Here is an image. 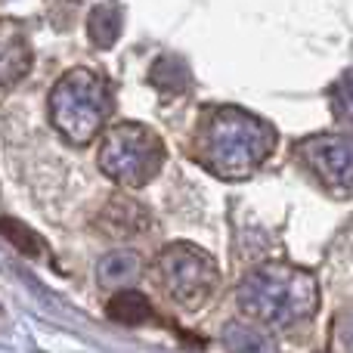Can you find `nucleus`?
<instances>
[{
  "label": "nucleus",
  "mask_w": 353,
  "mask_h": 353,
  "mask_svg": "<svg viewBox=\"0 0 353 353\" xmlns=\"http://www.w3.org/2000/svg\"><path fill=\"white\" fill-rule=\"evenodd\" d=\"M276 134L242 109H208L192 134V159L220 180H245L270 159Z\"/></svg>",
  "instance_id": "obj_1"
},
{
  "label": "nucleus",
  "mask_w": 353,
  "mask_h": 353,
  "mask_svg": "<svg viewBox=\"0 0 353 353\" xmlns=\"http://www.w3.org/2000/svg\"><path fill=\"white\" fill-rule=\"evenodd\" d=\"M236 304L245 316L270 329H292L316 313L319 288L313 273L288 263L257 267L239 282Z\"/></svg>",
  "instance_id": "obj_2"
},
{
  "label": "nucleus",
  "mask_w": 353,
  "mask_h": 353,
  "mask_svg": "<svg viewBox=\"0 0 353 353\" xmlns=\"http://www.w3.org/2000/svg\"><path fill=\"white\" fill-rule=\"evenodd\" d=\"M112 112V97L105 81L90 68L65 74L50 97V118L56 130L74 146H84L103 130Z\"/></svg>",
  "instance_id": "obj_3"
},
{
  "label": "nucleus",
  "mask_w": 353,
  "mask_h": 353,
  "mask_svg": "<svg viewBox=\"0 0 353 353\" xmlns=\"http://www.w3.org/2000/svg\"><path fill=\"white\" fill-rule=\"evenodd\" d=\"M165 165V143L143 124H118L99 146V168L124 189H140Z\"/></svg>",
  "instance_id": "obj_4"
},
{
  "label": "nucleus",
  "mask_w": 353,
  "mask_h": 353,
  "mask_svg": "<svg viewBox=\"0 0 353 353\" xmlns=\"http://www.w3.org/2000/svg\"><path fill=\"white\" fill-rule=\"evenodd\" d=\"M155 276L183 310H199L217 292V263L205 248L189 242H174L155 261Z\"/></svg>",
  "instance_id": "obj_5"
},
{
  "label": "nucleus",
  "mask_w": 353,
  "mask_h": 353,
  "mask_svg": "<svg viewBox=\"0 0 353 353\" xmlns=\"http://www.w3.org/2000/svg\"><path fill=\"white\" fill-rule=\"evenodd\" d=\"M294 155L325 192L338 195V199H350L353 195V137H341V134L307 137L304 143H298Z\"/></svg>",
  "instance_id": "obj_6"
},
{
  "label": "nucleus",
  "mask_w": 353,
  "mask_h": 353,
  "mask_svg": "<svg viewBox=\"0 0 353 353\" xmlns=\"http://www.w3.org/2000/svg\"><path fill=\"white\" fill-rule=\"evenodd\" d=\"M97 226L99 232H105L109 239H130L140 236L149 226V211L130 195H112L103 205V211L97 214Z\"/></svg>",
  "instance_id": "obj_7"
},
{
  "label": "nucleus",
  "mask_w": 353,
  "mask_h": 353,
  "mask_svg": "<svg viewBox=\"0 0 353 353\" xmlns=\"http://www.w3.org/2000/svg\"><path fill=\"white\" fill-rule=\"evenodd\" d=\"M28 65H31V53L28 43H25V34L16 25L0 22V90L22 81Z\"/></svg>",
  "instance_id": "obj_8"
},
{
  "label": "nucleus",
  "mask_w": 353,
  "mask_h": 353,
  "mask_svg": "<svg viewBox=\"0 0 353 353\" xmlns=\"http://www.w3.org/2000/svg\"><path fill=\"white\" fill-rule=\"evenodd\" d=\"M105 313H109V319H115L121 325H143L152 319V304L137 288H118L115 298L105 307Z\"/></svg>",
  "instance_id": "obj_9"
},
{
  "label": "nucleus",
  "mask_w": 353,
  "mask_h": 353,
  "mask_svg": "<svg viewBox=\"0 0 353 353\" xmlns=\"http://www.w3.org/2000/svg\"><path fill=\"white\" fill-rule=\"evenodd\" d=\"M137 273H140V254L121 248V251H115V254H105L103 261H99L97 279H99V285H103V288H112V292H118V288H128V282L134 279Z\"/></svg>",
  "instance_id": "obj_10"
},
{
  "label": "nucleus",
  "mask_w": 353,
  "mask_h": 353,
  "mask_svg": "<svg viewBox=\"0 0 353 353\" xmlns=\"http://www.w3.org/2000/svg\"><path fill=\"white\" fill-rule=\"evenodd\" d=\"M223 344L230 353H276L270 335L261 329V323H230L223 329Z\"/></svg>",
  "instance_id": "obj_11"
},
{
  "label": "nucleus",
  "mask_w": 353,
  "mask_h": 353,
  "mask_svg": "<svg viewBox=\"0 0 353 353\" xmlns=\"http://www.w3.org/2000/svg\"><path fill=\"white\" fill-rule=\"evenodd\" d=\"M0 236H3L16 251H22L25 257H34V261L37 257H47V245H43V239L37 236L28 223H22V220L0 217Z\"/></svg>",
  "instance_id": "obj_12"
},
{
  "label": "nucleus",
  "mask_w": 353,
  "mask_h": 353,
  "mask_svg": "<svg viewBox=\"0 0 353 353\" xmlns=\"http://www.w3.org/2000/svg\"><path fill=\"white\" fill-rule=\"evenodd\" d=\"M335 112H338V118H341V121L353 124V81H350V84H344L341 90L335 93Z\"/></svg>",
  "instance_id": "obj_13"
},
{
  "label": "nucleus",
  "mask_w": 353,
  "mask_h": 353,
  "mask_svg": "<svg viewBox=\"0 0 353 353\" xmlns=\"http://www.w3.org/2000/svg\"><path fill=\"white\" fill-rule=\"evenodd\" d=\"M341 341L347 350H353V310L341 316Z\"/></svg>",
  "instance_id": "obj_14"
}]
</instances>
